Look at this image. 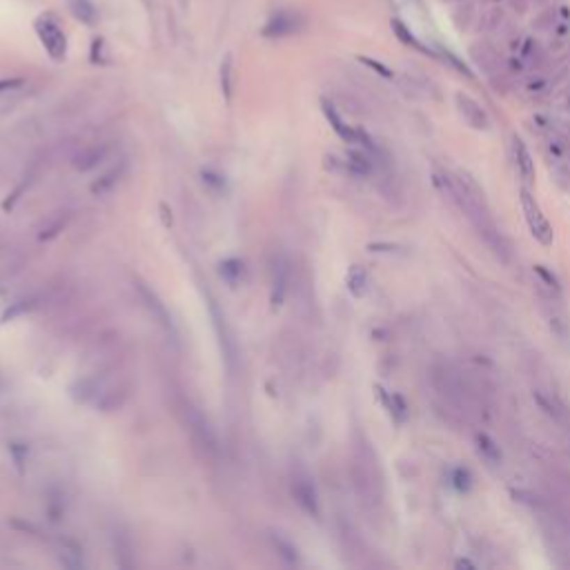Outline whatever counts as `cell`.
<instances>
[{
  "label": "cell",
  "mask_w": 570,
  "mask_h": 570,
  "mask_svg": "<svg viewBox=\"0 0 570 570\" xmlns=\"http://www.w3.org/2000/svg\"><path fill=\"white\" fill-rule=\"evenodd\" d=\"M521 208H523V216H526V223L530 227L532 236L537 238L541 245H553V241H555L553 225L541 214L539 203L534 201V197L526 187H521Z\"/></svg>",
  "instance_id": "cell-1"
},
{
  "label": "cell",
  "mask_w": 570,
  "mask_h": 570,
  "mask_svg": "<svg viewBox=\"0 0 570 570\" xmlns=\"http://www.w3.org/2000/svg\"><path fill=\"white\" fill-rule=\"evenodd\" d=\"M33 29H36L43 47L47 49L52 59L63 61L65 52H67V40H65V33L61 31V27L56 25L49 16H40V18H36V22H33Z\"/></svg>",
  "instance_id": "cell-2"
},
{
  "label": "cell",
  "mask_w": 570,
  "mask_h": 570,
  "mask_svg": "<svg viewBox=\"0 0 570 570\" xmlns=\"http://www.w3.org/2000/svg\"><path fill=\"white\" fill-rule=\"evenodd\" d=\"M301 27H303V18L296 14V11L281 9L268 20V25L263 27V36H268V38L292 36V33L301 31Z\"/></svg>",
  "instance_id": "cell-3"
},
{
  "label": "cell",
  "mask_w": 570,
  "mask_h": 570,
  "mask_svg": "<svg viewBox=\"0 0 570 570\" xmlns=\"http://www.w3.org/2000/svg\"><path fill=\"white\" fill-rule=\"evenodd\" d=\"M292 493L296 504H299L307 515L318 517V497H316V488L312 484V479L307 475H296L294 484H292Z\"/></svg>",
  "instance_id": "cell-4"
},
{
  "label": "cell",
  "mask_w": 570,
  "mask_h": 570,
  "mask_svg": "<svg viewBox=\"0 0 570 570\" xmlns=\"http://www.w3.org/2000/svg\"><path fill=\"white\" fill-rule=\"evenodd\" d=\"M457 109H459L463 121L468 123L470 128H475V130H488L490 128V118H488L486 109L479 105L475 98L465 96V94H457Z\"/></svg>",
  "instance_id": "cell-5"
},
{
  "label": "cell",
  "mask_w": 570,
  "mask_h": 570,
  "mask_svg": "<svg viewBox=\"0 0 570 570\" xmlns=\"http://www.w3.org/2000/svg\"><path fill=\"white\" fill-rule=\"evenodd\" d=\"M136 290H139V294L143 296L145 307H147V310H150V312L154 314L156 321L161 323V325L167 330V332H172V334H174V321H172V314L167 312L165 303H161V299H158V296H156V292L147 288L145 283H139V285H136Z\"/></svg>",
  "instance_id": "cell-6"
},
{
  "label": "cell",
  "mask_w": 570,
  "mask_h": 570,
  "mask_svg": "<svg viewBox=\"0 0 570 570\" xmlns=\"http://www.w3.org/2000/svg\"><path fill=\"white\" fill-rule=\"evenodd\" d=\"M321 109H323V114H325L328 123L332 125V130L341 136V139H344L346 143H359V130H355V128H350V125H346V121L341 118V114L337 111V107H334L328 98L321 100Z\"/></svg>",
  "instance_id": "cell-7"
},
{
  "label": "cell",
  "mask_w": 570,
  "mask_h": 570,
  "mask_svg": "<svg viewBox=\"0 0 570 570\" xmlns=\"http://www.w3.org/2000/svg\"><path fill=\"white\" fill-rule=\"evenodd\" d=\"M512 152H515V161H517L521 176L526 180H532L534 178V161H532V156L528 152V147L523 145V141L517 139V136L512 139Z\"/></svg>",
  "instance_id": "cell-8"
},
{
  "label": "cell",
  "mask_w": 570,
  "mask_h": 570,
  "mask_svg": "<svg viewBox=\"0 0 570 570\" xmlns=\"http://www.w3.org/2000/svg\"><path fill=\"white\" fill-rule=\"evenodd\" d=\"M348 290L352 296H357V299H361V296H366L368 288H370V277H368V272L363 270L361 265H352L348 270Z\"/></svg>",
  "instance_id": "cell-9"
},
{
  "label": "cell",
  "mask_w": 570,
  "mask_h": 570,
  "mask_svg": "<svg viewBox=\"0 0 570 570\" xmlns=\"http://www.w3.org/2000/svg\"><path fill=\"white\" fill-rule=\"evenodd\" d=\"M477 450L488 463H493V465L501 463V448L497 446V441L493 437L486 435V432H477Z\"/></svg>",
  "instance_id": "cell-10"
},
{
  "label": "cell",
  "mask_w": 570,
  "mask_h": 570,
  "mask_svg": "<svg viewBox=\"0 0 570 570\" xmlns=\"http://www.w3.org/2000/svg\"><path fill=\"white\" fill-rule=\"evenodd\" d=\"M70 9L76 20H81L83 25H96L98 20V11L94 7L92 0H70Z\"/></svg>",
  "instance_id": "cell-11"
},
{
  "label": "cell",
  "mask_w": 570,
  "mask_h": 570,
  "mask_svg": "<svg viewBox=\"0 0 570 570\" xmlns=\"http://www.w3.org/2000/svg\"><path fill=\"white\" fill-rule=\"evenodd\" d=\"M243 263L238 259H227L223 261V263L219 265V275L221 279L227 283V285H232V288H236L238 283L243 281Z\"/></svg>",
  "instance_id": "cell-12"
},
{
  "label": "cell",
  "mask_w": 570,
  "mask_h": 570,
  "mask_svg": "<svg viewBox=\"0 0 570 570\" xmlns=\"http://www.w3.org/2000/svg\"><path fill=\"white\" fill-rule=\"evenodd\" d=\"M379 394H381V399H383V403L387 408V413H390V417L396 421V424H403L406 415H408V406H406L403 399L399 396V394H387L385 390H381V387H379Z\"/></svg>",
  "instance_id": "cell-13"
},
{
  "label": "cell",
  "mask_w": 570,
  "mask_h": 570,
  "mask_svg": "<svg viewBox=\"0 0 570 570\" xmlns=\"http://www.w3.org/2000/svg\"><path fill=\"white\" fill-rule=\"evenodd\" d=\"M285 283H288V268L281 261L277 265V272H275V292H272V305L279 307L283 303V296H285Z\"/></svg>",
  "instance_id": "cell-14"
},
{
  "label": "cell",
  "mask_w": 570,
  "mask_h": 570,
  "mask_svg": "<svg viewBox=\"0 0 570 570\" xmlns=\"http://www.w3.org/2000/svg\"><path fill=\"white\" fill-rule=\"evenodd\" d=\"M390 25H392V31L396 33V38L401 40L403 45H408V47H415V49H419V52H428V49L424 47V45H421V43L415 38V33L410 31V29H408V27H406L403 22L399 20V18H394V20L390 22Z\"/></svg>",
  "instance_id": "cell-15"
},
{
  "label": "cell",
  "mask_w": 570,
  "mask_h": 570,
  "mask_svg": "<svg viewBox=\"0 0 570 570\" xmlns=\"http://www.w3.org/2000/svg\"><path fill=\"white\" fill-rule=\"evenodd\" d=\"M472 59L477 61L479 67L488 70V67H493L497 63V52L490 47V45H475V47H472Z\"/></svg>",
  "instance_id": "cell-16"
},
{
  "label": "cell",
  "mask_w": 570,
  "mask_h": 570,
  "mask_svg": "<svg viewBox=\"0 0 570 570\" xmlns=\"http://www.w3.org/2000/svg\"><path fill=\"white\" fill-rule=\"evenodd\" d=\"M450 484L459 490V493H468L470 486H472V475L468 468H463V465H457V468L450 470Z\"/></svg>",
  "instance_id": "cell-17"
},
{
  "label": "cell",
  "mask_w": 570,
  "mask_h": 570,
  "mask_svg": "<svg viewBox=\"0 0 570 570\" xmlns=\"http://www.w3.org/2000/svg\"><path fill=\"white\" fill-rule=\"evenodd\" d=\"M221 89H223L225 100L230 102L232 100V56L230 54H227L221 63Z\"/></svg>",
  "instance_id": "cell-18"
},
{
  "label": "cell",
  "mask_w": 570,
  "mask_h": 570,
  "mask_svg": "<svg viewBox=\"0 0 570 570\" xmlns=\"http://www.w3.org/2000/svg\"><path fill=\"white\" fill-rule=\"evenodd\" d=\"M275 544L279 546V550H281V557H283L285 562H288V564H296V548H294L292 544H288V541H285V539H281L279 534H277V537H275Z\"/></svg>",
  "instance_id": "cell-19"
},
{
  "label": "cell",
  "mask_w": 570,
  "mask_h": 570,
  "mask_svg": "<svg viewBox=\"0 0 570 570\" xmlns=\"http://www.w3.org/2000/svg\"><path fill=\"white\" fill-rule=\"evenodd\" d=\"M534 272H537V275L541 277V281L548 285L550 290H555V292H560V279H557L553 272H548L546 270L544 265H534Z\"/></svg>",
  "instance_id": "cell-20"
},
{
  "label": "cell",
  "mask_w": 570,
  "mask_h": 570,
  "mask_svg": "<svg viewBox=\"0 0 570 570\" xmlns=\"http://www.w3.org/2000/svg\"><path fill=\"white\" fill-rule=\"evenodd\" d=\"M359 61H361L363 65H368V67H370V70H374V72H377L379 76H383V78H392V72H390V70H387V67H385V65H381L379 61H372V59H366V56H361V59H359Z\"/></svg>",
  "instance_id": "cell-21"
},
{
  "label": "cell",
  "mask_w": 570,
  "mask_h": 570,
  "mask_svg": "<svg viewBox=\"0 0 570 570\" xmlns=\"http://www.w3.org/2000/svg\"><path fill=\"white\" fill-rule=\"evenodd\" d=\"M31 305H33L31 301H18V303H14V307H11V310H7V312L3 314V321H11L14 316H18V314H22V312H27Z\"/></svg>",
  "instance_id": "cell-22"
},
{
  "label": "cell",
  "mask_w": 570,
  "mask_h": 570,
  "mask_svg": "<svg viewBox=\"0 0 570 570\" xmlns=\"http://www.w3.org/2000/svg\"><path fill=\"white\" fill-rule=\"evenodd\" d=\"M22 83V78H3V81H0V94L3 92H9V89H16V87H20Z\"/></svg>",
  "instance_id": "cell-23"
},
{
  "label": "cell",
  "mask_w": 570,
  "mask_h": 570,
  "mask_svg": "<svg viewBox=\"0 0 570 570\" xmlns=\"http://www.w3.org/2000/svg\"><path fill=\"white\" fill-rule=\"evenodd\" d=\"M100 47H102V38H96V40L92 43V63H98V52H100Z\"/></svg>",
  "instance_id": "cell-24"
},
{
  "label": "cell",
  "mask_w": 570,
  "mask_h": 570,
  "mask_svg": "<svg viewBox=\"0 0 570 570\" xmlns=\"http://www.w3.org/2000/svg\"><path fill=\"white\" fill-rule=\"evenodd\" d=\"M457 568H475V564L468 562V560H459V562H457Z\"/></svg>",
  "instance_id": "cell-25"
},
{
  "label": "cell",
  "mask_w": 570,
  "mask_h": 570,
  "mask_svg": "<svg viewBox=\"0 0 570 570\" xmlns=\"http://www.w3.org/2000/svg\"><path fill=\"white\" fill-rule=\"evenodd\" d=\"M530 5H534V7H544V5H548L550 0H528Z\"/></svg>",
  "instance_id": "cell-26"
},
{
  "label": "cell",
  "mask_w": 570,
  "mask_h": 570,
  "mask_svg": "<svg viewBox=\"0 0 570 570\" xmlns=\"http://www.w3.org/2000/svg\"><path fill=\"white\" fill-rule=\"evenodd\" d=\"M448 3H463V0H448Z\"/></svg>",
  "instance_id": "cell-27"
},
{
  "label": "cell",
  "mask_w": 570,
  "mask_h": 570,
  "mask_svg": "<svg viewBox=\"0 0 570 570\" xmlns=\"http://www.w3.org/2000/svg\"><path fill=\"white\" fill-rule=\"evenodd\" d=\"M3 385H5V383H3V377H0V390H3Z\"/></svg>",
  "instance_id": "cell-28"
}]
</instances>
